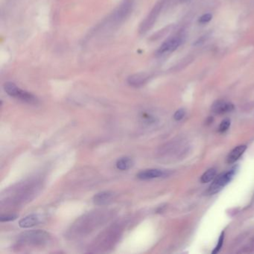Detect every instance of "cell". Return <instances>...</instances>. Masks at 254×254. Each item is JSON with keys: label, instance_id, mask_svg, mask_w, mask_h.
<instances>
[{"label": "cell", "instance_id": "1", "mask_svg": "<svg viewBox=\"0 0 254 254\" xmlns=\"http://www.w3.org/2000/svg\"><path fill=\"white\" fill-rule=\"evenodd\" d=\"M50 235L48 232L43 230H31L25 232L19 237V241L21 244L28 245H43L49 241Z\"/></svg>", "mask_w": 254, "mask_h": 254}, {"label": "cell", "instance_id": "2", "mask_svg": "<svg viewBox=\"0 0 254 254\" xmlns=\"http://www.w3.org/2000/svg\"><path fill=\"white\" fill-rule=\"evenodd\" d=\"M234 174H235V170L234 169H231L229 171H226V172L219 174L214 180L212 184L209 186L207 193L210 195L218 193V192H220L224 186H226L231 181Z\"/></svg>", "mask_w": 254, "mask_h": 254}, {"label": "cell", "instance_id": "3", "mask_svg": "<svg viewBox=\"0 0 254 254\" xmlns=\"http://www.w3.org/2000/svg\"><path fill=\"white\" fill-rule=\"evenodd\" d=\"M182 43V39L180 37H174L165 41L161 46L157 50V54L159 55L169 54L175 51Z\"/></svg>", "mask_w": 254, "mask_h": 254}, {"label": "cell", "instance_id": "4", "mask_svg": "<svg viewBox=\"0 0 254 254\" xmlns=\"http://www.w3.org/2000/svg\"><path fill=\"white\" fill-rule=\"evenodd\" d=\"M167 175V173L165 171L160 169H147L141 171L137 174V178L140 180H146L151 179L160 178Z\"/></svg>", "mask_w": 254, "mask_h": 254}, {"label": "cell", "instance_id": "5", "mask_svg": "<svg viewBox=\"0 0 254 254\" xmlns=\"http://www.w3.org/2000/svg\"><path fill=\"white\" fill-rule=\"evenodd\" d=\"M160 7H161V4H157V5L154 7V9L151 10V12L150 13V14L148 15V17L144 20V22H142L140 28V31L141 32V33H144V32L147 31V30H148V28H150L152 26L154 21L156 20V18L158 16Z\"/></svg>", "mask_w": 254, "mask_h": 254}, {"label": "cell", "instance_id": "6", "mask_svg": "<svg viewBox=\"0 0 254 254\" xmlns=\"http://www.w3.org/2000/svg\"><path fill=\"white\" fill-rule=\"evenodd\" d=\"M115 194L111 191H104L95 195L93 197V203L97 206H104L112 202L114 199Z\"/></svg>", "mask_w": 254, "mask_h": 254}, {"label": "cell", "instance_id": "7", "mask_svg": "<svg viewBox=\"0 0 254 254\" xmlns=\"http://www.w3.org/2000/svg\"><path fill=\"white\" fill-rule=\"evenodd\" d=\"M234 109V106L230 102L219 100L215 102L212 107V112L215 114H224L229 113Z\"/></svg>", "mask_w": 254, "mask_h": 254}, {"label": "cell", "instance_id": "8", "mask_svg": "<svg viewBox=\"0 0 254 254\" xmlns=\"http://www.w3.org/2000/svg\"><path fill=\"white\" fill-rule=\"evenodd\" d=\"M14 98L22 101V102H25V103L30 104V105H37L38 102V99L36 96L19 88L18 89L17 92L15 94Z\"/></svg>", "mask_w": 254, "mask_h": 254}, {"label": "cell", "instance_id": "9", "mask_svg": "<svg viewBox=\"0 0 254 254\" xmlns=\"http://www.w3.org/2000/svg\"><path fill=\"white\" fill-rule=\"evenodd\" d=\"M41 222V218L37 214H31L22 218L19 222V226L22 228H30L37 225Z\"/></svg>", "mask_w": 254, "mask_h": 254}, {"label": "cell", "instance_id": "10", "mask_svg": "<svg viewBox=\"0 0 254 254\" xmlns=\"http://www.w3.org/2000/svg\"><path fill=\"white\" fill-rule=\"evenodd\" d=\"M247 146L246 145H238L230 151L226 158V162L229 164H232L236 162L241 155L245 151Z\"/></svg>", "mask_w": 254, "mask_h": 254}, {"label": "cell", "instance_id": "11", "mask_svg": "<svg viewBox=\"0 0 254 254\" xmlns=\"http://www.w3.org/2000/svg\"><path fill=\"white\" fill-rule=\"evenodd\" d=\"M132 2L133 0H125V1H124V2L122 3V5L119 7L117 13H116V19L120 20V19L126 17V16L129 13L130 10H131V6H132Z\"/></svg>", "mask_w": 254, "mask_h": 254}, {"label": "cell", "instance_id": "12", "mask_svg": "<svg viewBox=\"0 0 254 254\" xmlns=\"http://www.w3.org/2000/svg\"><path fill=\"white\" fill-rule=\"evenodd\" d=\"M148 76L145 74H135L131 75L128 78V82L130 85L134 87H140L146 82Z\"/></svg>", "mask_w": 254, "mask_h": 254}, {"label": "cell", "instance_id": "13", "mask_svg": "<svg viewBox=\"0 0 254 254\" xmlns=\"http://www.w3.org/2000/svg\"><path fill=\"white\" fill-rule=\"evenodd\" d=\"M133 165H134L133 160L128 157H124L119 159L116 163V168L119 170H121V171H127V170L131 169Z\"/></svg>", "mask_w": 254, "mask_h": 254}, {"label": "cell", "instance_id": "14", "mask_svg": "<svg viewBox=\"0 0 254 254\" xmlns=\"http://www.w3.org/2000/svg\"><path fill=\"white\" fill-rule=\"evenodd\" d=\"M215 176H216V169L212 168V169H208L206 172H204V174L200 177V181L203 183H209L215 178Z\"/></svg>", "mask_w": 254, "mask_h": 254}, {"label": "cell", "instance_id": "15", "mask_svg": "<svg viewBox=\"0 0 254 254\" xmlns=\"http://www.w3.org/2000/svg\"><path fill=\"white\" fill-rule=\"evenodd\" d=\"M224 232H221V235H220V238H219V239H218V244H217L216 247H215V249L213 250V251L212 252V253H217L218 252L220 251L221 248L222 247L223 243H224Z\"/></svg>", "mask_w": 254, "mask_h": 254}, {"label": "cell", "instance_id": "16", "mask_svg": "<svg viewBox=\"0 0 254 254\" xmlns=\"http://www.w3.org/2000/svg\"><path fill=\"white\" fill-rule=\"evenodd\" d=\"M229 125H230V121L227 119H224V120H223L222 122H221V123L220 124L219 131L220 132H225L226 131H227L228 128H229Z\"/></svg>", "mask_w": 254, "mask_h": 254}, {"label": "cell", "instance_id": "17", "mask_svg": "<svg viewBox=\"0 0 254 254\" xmlns=\"http://www.w3.org/2000/svg\"><path fill=\"white\" fill-rule=\"evenodd\" d=\"M185 115H186V111L184 109H179L177 111L174 115V119L176 121H180L184 118Z\"/></svg>", "mask_w": 254, "mask_h": 254}, {"label": "cell", "instance_id": "18", "mask_svg": "<svg viewBox=\"0 0 254 254\" xmlns=\"http://www.w3.org/2000/svg\"><path fill=\"white\" fill-rule=\"evenodd\" d=\"M17 218L16 215H1L0 217V221L1 222H7V221H14Z\"/></svg>", "mask_w": 254, "mask_h": 254}, {"label": "cell", "instance_id": "19", "mask_svg": "<svg viewBox=\"0 0 254 254\" xmlns=\"http://www.w3.org/2000/svg\"><path fill=\"white\" fill-rule=\"evenodd\" d=\"M212 19V15L211 13H206V14H203V16H200L198 19V22L200 23H207L209 22L211 19Z\"/></svg>", "mask_w": 254, "mask_h": 254}, {"label": "cell", "instance_id": "20", "mask_svg": "<svg viewBox=\"0 0 254 254\" xmlns=\"http://www.w3.org/2000/svg\"><path fill=\"white\" fill-rule=\"evenodd\" d=\"M141 117L143 119L144 121H145V122H148V123H152V122H154V120H155L154 117L150 116L148 113H142Z\"/></svg>", "mask_w": 254, "mask_h": 254}, {"label": "cell", "instance_id": "21", "mask_svg": "<svg viewBox=\"0 0 254 254\" xmlns=\"http://www.w3.org/2000/svg\"><path fill=\"white\" fill-rule=\"evenodd\" d=\"M180 1H181V2H186V1H189V0H180Z\"/></svg>", "mask_w": 254, "mask_h": 254}]
</instances>
